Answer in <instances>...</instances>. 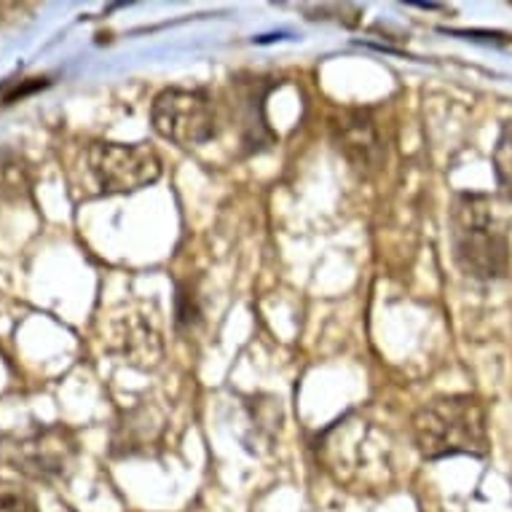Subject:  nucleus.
<instances>
[{
    "label": "nucleus",
    "mask_w": 512,
    "mask_h": 512,
    "mask_svg": "<svg viewBox=\"0 0 512 512\" xmlns=\"http://www.w3.org/2000/svg\"><path fill=\"white\" fill-rule=\"evenodd\" d=\"M0 512H38V504L25 488L0 483Z\"/></svg>",
    "instance_id": "obj_8"
},
{
    "label": "nucleus",
    "mask_w": 512,
    "mask_h": 512,
    "mask_svg": "<svg viewBox=\"0 0 512 512\" xmlns=\"http://www.w3.org/2000/svg\"><path fill=\"white\" fill-rule=\"evenodd\" d=\"M89 172L102 194H137L161 177V159L145 143H97L89 148Z\"/></svg>",
    "instance_id": "obj_4"
},
{
    "label": "nucleus",
    "mask_w": 512,
    "mask_h": 512,
    "mask_svg": "<svg viewBox=\"0 0 512 512\" xmlns=\"http://www.w3.org/2000/svg\"><path fill=\"white\" fill-rule=\"evenodd\" d=\"M411 435L427 462L451 456L483 459L491 451L486 405L475 395H443L424 403L413 413Z\"/></svg>",
    "instance_id": "obj_2"
},
{
    "label": "nucleus",
    "mask_w": 512,
    "mask_h": 512,
    "mask_svg": "<svg viewBox=\"0 0 512 512\" xmlns=\"http://www.w3.org/2000/svg\"><path fill=\"white\" fill-rule=\"evenodd\" d=\"M6 462L33 480L65 478L78 456V440L68 427H38L3 445Z\"/></svg>",
    "instance_id": "obj_5"
},
{
    "label": "nucleus",
    "mask_w": 512,
    "mask_h": 512,
    "mask_svg": "<svg viewBox=\"0 0 512 512\" xmlns=\"http://www.w3.org/2000/svg\"><path fill=\"white\" fill-rule=\"evenodd\" d=\"M199 303L191 290H177V325L180 328H191L199 322Z\"/></svg>",
    "instance_id": "obj_9"
},
{
    "label": "nucleus",
    "mask_w": 512,
    "mask_h": 512,
    "mask_svg": "<svg viewBox=\"0 0 512 512\" xmlns=\"http://www.w3.org/2000/svg\"><path fill=\"white\" fill-rule=\"evenodd\" d=\"M151 124L169 143L196 148L218 135L220 110L204 89H164L153 100Z\"/></svg>",
    "instance_id": "obj_3"
},
{
    "label": "nucleus",
    "mask_w": 512,
    "mask_h": 512,
    "mask_svg": "<svg viewBox=\"0 0 512 512\" xmlns=\"http://www.w3.org/2000/svg\"><path fill=\"white\" fill-rule=\"evenodd\" d=\"M333 143L344 159L365 175L381 169L387 161V140L368 108L341 110V116L333 121Z\"/></svg>",
    "instance_id": "obj_6"
},
{
    "label": "nucleus",
    "mask_w": 512,
    "mask_h": 512,
    "mask_svg": "<svg viewBox=\"0 0 512 512\" xmlns=\"http://www.w3.org/2000/svg\"><path fill=\"white\" fill-rule=\"evenodd\" d=\"M491 161H494L496 185L502 188L504 199L512 204V118L504 121L502 129H499Z\"/></svg>",
    "instance_id": "obj_7"
},
{
    "label": "nucleus",
    "mask_w": 512,
    "mask_h": 512,
    "mask_svg": "<svg viewBox=\"0 0 512 512\" xmlns=\"http://www.w3.org/2000/svg\"><path fill=\"white\" fill-rule=\"evenodd\" d=\"M454 263L478 282H499L510 274V218L494 196L456 194L448 210Z\"/></svg>",
    "instance_id": "obj_1"
}]
</instances>
